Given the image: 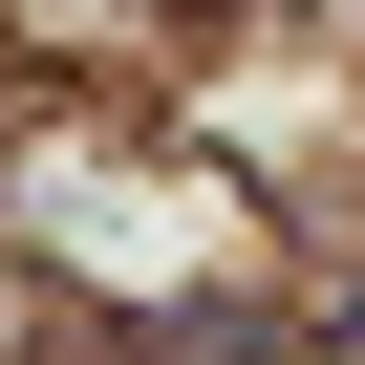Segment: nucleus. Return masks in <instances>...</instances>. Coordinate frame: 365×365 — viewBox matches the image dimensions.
Returning <instances> with one entry per match:
<instances>
[]
</instances>
